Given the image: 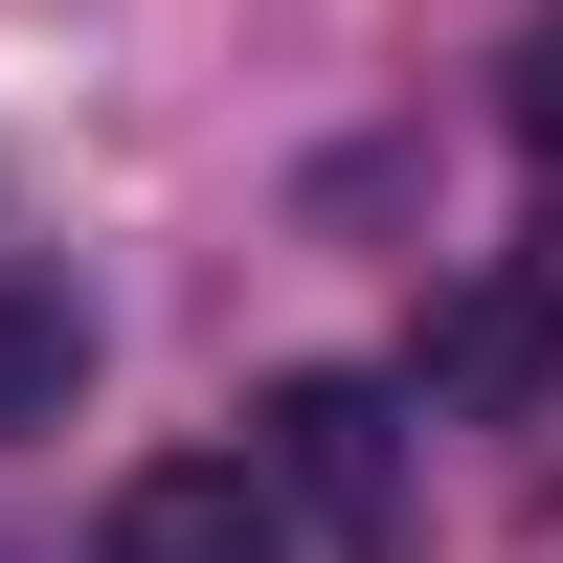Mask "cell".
<instances>
[{"label":"cell","instance_id":"6da1fadb","mask_svg":"<svg viewBox=\"0 0 563 563\" xmlns=\"http://www.w3.org/2000/svg\"><path fill=\"white\" fill-rule=\"evenodd\" d=\"M249 474L294 496V519H339V541H361V519L406 496V406H384V384H271V429H249Z\"/></svg>","mask_w":563,"mask_h":563},{"label":"cell","instance_id":"7a4b0ae2","mask_svg":"<svg viewBox=\"0 0 563 563\" xmlns=\"http://www.w3.org/2000/svg\"><path fill=\"white\" fill-rule=\"evenodd\" d=\"M90 563H294V496L249 474V451H158V474L113 496V541Z\"/></svg>","mask_w":563,"mask_h":563},{"label":"cell","instance_id":"3957f363","mask_svg":"<svg viewBox=\"0 0 563 563\" xmlns=\"http://www.w3.org/2000/svg\"><path fill=\"white\" fill-rule=\"evenodd\" d=\"M429 384L451 406H541L563 384V294H541V271H474V294L429 316Z\"/></svg>","mask_w":563,"mask_h":563},{"label":"cell","instance_id":"277c9868","mask_svg":"<svg viewBox=\"0 0 563 563\" xmlns=\"http://www.w3.org/2000/svg\"><path fill=\"white\" fill-rule=\"evenodd\" d=\"M68 406H90V294L68 271H0V451L68 429Z\"/></svg>","mask_w":563,"mask_h":563},{"label":"cell","instance_id":"5b68a950","mask_svg":"<svg viewBox=\"0 0 563 563\" xmlns=\"http://www.w3.org/2000/svg\"><path fill=\"white\" fill-rule=\"evenodd\" d=\"M496 113H519L541 158H563V23H519V90H496Z\"/></svg>","mask_w":563,"mask_h":563}]
</instances>
